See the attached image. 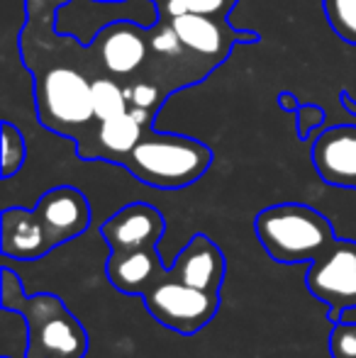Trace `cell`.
Listing matches in <instances>:
<instances>
[{"instance_id":"cell-23","label":"cell","mask_w":356,"mask_h":358,"mask_svg":"<svg viewBox=\"0 0 356 358\" xmlns=\"http://www.w3.org/2000/svg\"><path fill=\"white\" fill-rule=\"evenodd\" d=\"M124 93H127L129 105H134V108L152 110V113L164 103L162 90H159V85L152 83V80H134V83L124 85Z\"/></svg>"},{"instance_id":"cell-17","label":"cell","mask_w":356,"mask_h":358,"mask_svg":"<svg viewBox=\"0 0 356 358\" xmlns=\"http://www.w3.org/2000/svg\"><path fill=\"white\" fill-rule=\"evenodd\" d=\"M0 339H3V358H27L29 324L22 312L13 310V307H3Z\"/></svg>"},{"instance_id":"cell-11","label":"cell","mask_w":356,"mask_h":358,"mask_svg":"<svg viewBox=\"0 0 356 358\" xmlns=\"http://www.w3.org/2000/svg\"><path fill=\"white\" fill-rule=\"evenodd\" d=\"M225 254L210 236L195 234L188 244L180 249L173 266H169V275L185 285H193L198 290L220 292L225 280Z\"/></svg>"},{"instance_id":"cell-21","label":"cell","mask_w":356,"mask_h":358,"mask_svg":"<svg viewBox=\"0 0 356 358\" xmlns=\"http://www.w3.org/2000/svg\"><path fill=\"white\" fill-rule=\"evenodd\" d=\"M149 49H152L157 57H166V59L180 57V54L185 52L176 29L171 27L169 20H162L157 27H149Z\"/></svg>"},{"instance_id":"cell-9","label":"cell","mask_w":356,"mask_h":358,"mask_svg":"<svg viewBox=\"0 0 356 358\" xmlns=\"http://www.w3.org/2000/svg\"><path fill=\"white\" fill-rule=\"evenodd\" d=\"M34 213L52 241V249L81 236L90 224V205L86 195L71 185L47 190L34 205Z\"/></svg>"},{"instance_id":"cell-25","label":"cell","mask_w":356,"mask_h":358,"mask_svg":"<svg viewBox=\"0 0 356 358\" xmlns=\"http://www.w3.org/2000/svg\"><path fill=\"white\" fill-rule=\"evenodd\" d=\"M157 3H162V0H157Z\"/></svg>"},{"instance_id":"cell-2","label":"cell","mask_w":356,"mask_h":358,"mask_svg":"<svg viewBox=\"0 0 356 358\" xmlns=\"http://www.w3.org/2000/svg\"><path fill=\"white\" fill-rule=\"evenodd\" d=\"M254 229L266 254L278 264H313L337 241L332 222L303 203H280L262 210Z\"/></svg>"},{"instance_id":"cell-14","label":"cell","mask_w":356,"mask_h":358,"mask_svg":"<svg viewBox=\"0 0 356 358\" xmlns=\"http://www.w3.org/2000/svg\"><path fill=\"white\" fill-rule=\"evenodd\" d=\"M0 251L5 259L37 261L52 251L47 231L34 210L5 208L0 217Z\"/></svg>"},{"instance_id":"cell-18","label":"cell","mask_w":356,"mask_h":358,"mask_svg":"<svg viewBox=\"0 0 356 358\" xmlns=\"http://www.w3.org/2000/svg\"><path fill=\"white\" fill-rule=\"evenodd\" d=\"M322 8L334 34L356 47V0H322Z\"/></svg>"},{"instance_id":"cell-5","label":"cell","mask_w":356,"mask_h":358,"mask_svg":"<svg viewBox=\"0 0 356 358\" xmlns=\"http://www.w3.org/2000/svg\"><path fill=\"white\" fill-rule=\"evenodd\" d=\"M142 297L149 315L159 324L185 336L195 334L205 324H210V320L220 310V292L198 290L193 285L180 283L169 275V268L164 278L149 287Z\"/></svg>"},{"instance_id":"cell-19","label":"cell","mask_w":356,"mask_h":358,"mask_svg":"<svg viewBox=\"0 0 356 358\" xmlns=\"http://www.w3.org/2000/svg\"><path fill=\"white\" fill-rule=\"evenodd\" d=\"M27 146L24 137L13 122H3V178H13L24 164Z\"/></svg>"},{"instance_id":"cell-20","label":"cell","mask_w":356,"mask_h":358,"mask_svg":"<svg viewBox=\"0 0 356 358\" xmlns=\"http://www.w3.org/2000/svg\"><path fill=\"white\" fill-rule=\"evenodd\" d=\"M237 0H162V17H176L183 13H198V15H220L227 13Z\"/></svg>"},{"instance_id":"cell-24","label":"cell","mask_w":356,"mask_h":358,"mask_svg":"<svg viewBox=\"0 0 356 358\" xmlns=\"http://www.w3.org/2000/svg\"><path fill=\"white\" fill-rule=\"evenodd\" d=\"M339 320H349V322H356V307H347V310L339 315Z\"/></svg>"},{"instance_id":"cell-3","label":"cell","mask_w":356,"mask_h":358,"mask_svg":"<svg viewBox=\"0 0 356 358\" xmlns=\"http://www.w3.org/2000/svg\"><path fill=\"white\" fill-rule=\"evenodd\" d=\"M142 183L159 190H180L200 180L213 164V151L183 134L144 132L139 144L122 161Z\"/></svg>"},{"instance_id":"cell-4","label":"cell","mask_w":356,"mask_h":358,"mask_svg":"<svg viewBox=\"0 0 356 358\" xmlns=\"http://www.w3.org/2000/svg\"><path fill=\"white\" fill-rule=\"evenodd\" d=\"M34 103L39 122L64 137L83 139L81 132L95 122L93 80L71 64H54L37 73Z\"/></svg>"},{"instance_id":"cell-6","label":"cell","mask_w":356,"mask_h":358,"mask_svg":"<svg viewBox=\"0 0 356 358\" xmlns=\"http://www.w3.org/2000/svg\"><path fill=\"white\" fill-rule=\"evenodd\" d=\"M305 285L327 305L329 322H337L347 307H356V241H334L308 266Z\"/></svg>"},{"instance_id":"cell-22","label":"cell","mask_w":356,"mask_h":358,"mask_svg":"<svg viewBox=\"0 0 356 358\" xmlns=\"http://www.w3.org/2000/svg\"><path fill=\"white\" fill-rule=\"evenodd\" d=\"M327 349L332 358H356V322L349 320L332 322Z\"/></svg>"},{"instance_id":"cell-1","label":"cell","mask_w":356,"mask_h":358,"mask_svg":"<svg viewBox=\"0 0 356 358\" xmlns=\"http://www.w3.org/2000/svg\"><path fill=\"white\" fill-rule=\"evenodd\" d=\"M22 312L29 324L27 358H83L88 354V334L66 310L64 300L52 292L24 295L22 280L5 266L3 305Z\"/></svg>"},{"instance_id":"cell-16","label":"cell","mask_w":356,"mask_h":358,"mask_svg":"<svg viewBox=\"0 0 356 358\" xmlns=\"http://www.w3.org/2000/svg\"><path fill=\"white\" fill-rule=\"evenodd\" d=\"M93 108L98 120H110L124 115L129 110V100L124 88L110 76L93 78Z\"/></svg>"},{"instance_id":"cell-8","label":"cell","mask_w":356,"mask_h":358,"mask_svg":"<svg viewBox=\"0 0 356 358\" xmlns=\"http://www.w3.org/2000/svg\"><path fill=\"white\" fill-rule=\"evenodd\" d=\"M90 44L105 71L115 78H129L147 62L149 34L147 27L132 20H118L100 29Z\"/></svg>"},{"instance_id":"cell-15","label":"cell","mask_w":356,"mask_h":358,"mask_svg":"<svg viewBox=\"0 0 356 358\" xmlns=\"http://www.w3.org/2000/svg\"><path fill=\"white\" fill-rule=\"evenodd\" d=\"M166 268L169 266H164L157 246H149V249L122 251V254L110 251L105 273L115 290L124 295H144L149 287L164 278Z\"/></svg>"},{"instance_id":"cell-12","label":"cell","mask_w":356,"mask_h":358,"mask_svg":"<svg viewBox=\"0 0 356 358\" xmlns=\"http://www.w3.org/2000/svg\"><path fill=\"white\" fill-rule=\"evenodd\" d=\"M152 117H154L152 110L129 105V110L124 115L100 120L98 132L93 137V146L83 154V159H105V161H120L122 164L129 156V151L144 137V132L152 124Z\"/></svg>"},{"instance_id":"cell-7","label":"cell","mask_w":356,"mask_h":358,"mask_svg":"<svg viewBox=\"0 0 356 358\" xmlns=\"http://www.w3.org/2000/svg\"><path fill=\"white\" fill-rule=\"evenodd\" d=\"M176 29L180 44L185 52L205 59L213 66L222 64L227 59L232 44H257L259 37L254 32H232L227 24L218 22L213 15L183 13L176 17H164Z\"/></svg>"},{"instance_id":"cell-10","label":"cell","mask_w":356,"mask_h":358,"mask_svg":"<svg viewBox=\"0 0 356 358\" xmlns=\"http://www.w3.org/2000/svg\"><path fill=\"white\" fill-rule=\"evenodd\" d=\"M164 231H166L164 215L147 203L124 205L122 210H118L100 227V234H103L110 251H115V254L157 246L162 241Z\"/></svg>"},{"instance_id":"cell-13","label":"cell","mask_w":356,"mask_h":358,"mask_svg":"<svg viewBox=\"0 0 356 358\" xmlns=\"http://www.w3.org/2000/svg\"><path fill=\"white\" fill-rule=\"evenodd\" d=\"M313 164L325 183L356 190V127H334L320 134L313 146Z\"/></svg>"}]
</instances>
